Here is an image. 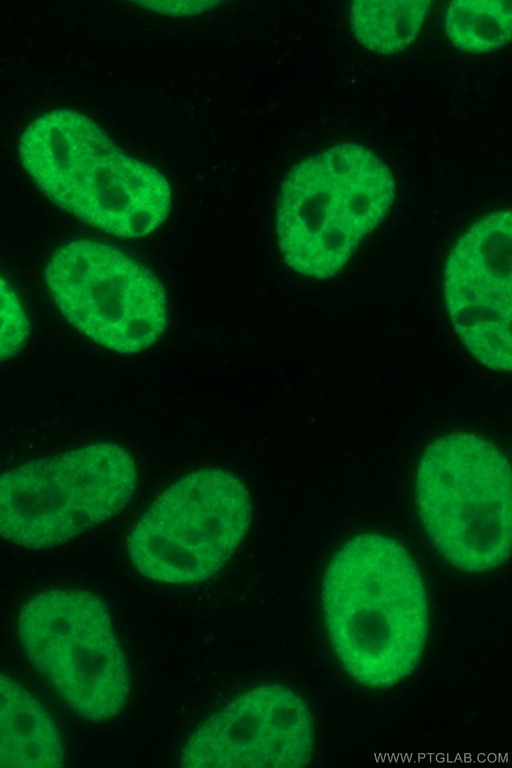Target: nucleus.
<instances>
[{"mask_svg": "<svg viewBox=\"0 0 512 768\" xmlns=\"http://www.w3.org/2000/svg\"><path fill=\"white\" fill-rule=\"evenodd\" d=\"M432 1L359 0L350 6V26L354 36L370 51L394 54L406 49L417 38Z\"/></svg>", "mask_w": 512, "mask_h": 768, "instance_id": "ddd939ff", "label": "nucleus"}, {"mask_svg": "<svg viewBox=\"0 0 512 768\" xmlns=\"http://www.w3.org/2000/svg\"><path fill=\"white\" fill-rule=\"evenodd\" d=\"M30 322L15 291L0 275V361L14 356L25 345Z\"/></svg>", "mask_w": 512, "mask_h": 768, "instance_id": "2eb2a0df", "label": "nucleus"}, {"mask_svg": "<svg viewBox=\"0 0 512 768\" xmlns=\"http://www.w3.org/2000/svg\"><path fill=\"white\" fill-rule=\"evenodd\" d=\"M64 749L46 709L0 673V767H58Z\"/></svg>", "mask_w": 512, "mask_h": 768, "instance_id": "f8f14e48", "label": "nucleus"}, {"mask_svg": "<svg viewBox=\"0 0 512 768\" xmlns=\"http://www.w3.org/2000/svg\"><path fill=\"white\" fill-rule=\"evenodd\" d=\"M171 206L164 175L114 143L87 167L66 211L106 233L138 238L160 227Z\"/></svg>", "mask_w": 512, "mask_h": 768, "instance_id": "9d476101", "label": "nucleus"}, {"mask_svg": "<svg viewBox=\"0 0 512 768\" xmlns=\"http://www.w3.org/2000/svg\"><path fill=\"white\" fill-rule=\"evenodd\" d=\"M114 143L87 115L56 109L43 113L25 128L18 155L38 189L66 211L87 167Z\"/></svg>", "mask_w": 512, "mask_h": 768, "instance_id": "9b49d317", "label": "nucleus"}, {"mask_svg": "<svg viewBox=\"0 0 512 768\" xmlns=\"http://www.w3.org/2000/svg\"><path fill=\"white\" fill-rule=\"evenodd\" d=\"M44 276L65 318L110 350L140 352L165 331L168 309L162 284L113 246L92 240L67 243L53 254Z\"/></svg>", "mask_w": 512, "mask_h": 768, "instance_id": "0eeeda50", "label": "nucleus"}, {"mask_svg": "<svg viewBox=\"0 0 512 768\" xmlns=\"http://www.w3.org/2000/svg\"><path fill=\"white\" fill-rule=\"evenodd\" d=\"M131 454L95 443L0 474V537L29 549L68 542L121 512L135 491Z\"/></svg>", "mask_w": 512, "mask_h": 768, "instance_id": "20e7f679", "label": "nucleus"}, {"mask_svg": "<svg viewBox=\"0 0 512 768\" xmlns=\"http://www.w3.org/2000/svg\"><path fill=\"white\" fill-rule=\"evenodd\" d=\"M444 27L449 41L459 50L478 54L499 49L510 41L511 1H452L444 16Z\"/></svg>", "mask_w": 512, "mask_h": 768, "instance_id": "4468645a", "label": "nucleus"}, {"mask_svg": "<svg viewBox=\"0 0 512 768\" xmlns=\"http://www.w3.org/2000/svg\"><path fill=\"white\" fill-rule=\"evenodd\" d=\"M512 216L509 209L474 222L451 248L443 276L452 325L483 365L511 369Z\"/></svg>", "mask_w": 512, "mask_h": 768, "instance_id": "6e6552de", "label": "nucleus"}, {"mask_svg": "<svg viewBox=\"0 0 512 768\" xmlns=\"http://www.w3.org/2000/svg\"><path fill=\"white\" fill-rule=\"evenodd\" d=\"M18 635L37 670L83 718L105 721L125 706L130 672L105 603L84 590H51L21 609Z\"/></svg>", "mask_w": 512, "mask_h": 768, "instance_id": "423d86ee", "label": "nucleus"}, {"mask_svg": "<svg viewBox=\"0 0 512 768\" xmlns=\"http://www.w3.org/2000/svg\"><path fill=\"white\" fill-rule=\"evenodd\" d=\"M416 501L430 539L455 567L482 572L508 558L510 468L486 438L456 432L433 441L418 465Z\"/></svg>", "mask_w": 512, "mask_h": 768, "instance_id": "7ed1b4c3", "label": "nucleus"}, {"mask_svg": "<svg viewBox=\"0 0 512 768\" xmlns=\"http://www.w3.org/2000/svg\"><path fill=\"white\" fill-rule=\"evenodd\" d=\"M395 198L393 175L368 148L341 143L307 157L286 175L276 209L285 263L314 279L339 273Z\"/></svg>", "mask_w": 512, "mask_h": 768, "instance_id": "f03ea898", "label": "nucleus"}, {"mask_svg": "<svg viewBox=\"0 0 512 768\" xmlns=\"http://www.w3.org/2000/svg\"><path fill=\"white\" fill-rule=\"evenodd\" d=\"M139 6H143L149 10L157 13L171 15V16H183L198 14L214 8L219 2L214 1H145L137 2Z\"/></svg>", "mask_w": 512, "mask_h": 768, "instance_id": "dca6fc26", "label": "nucleus"}, {"mask_svg": "<svg viewBox=\"0 0 512 768\" xmlns=\"http://www.w3.org/2000/svg\"><path fill=\"white\" fill-rule=\"evenodd\" d=\"M314 750V722L305 701L280 684L249 689L207 717L189 736L183 767L298 768Z\"/></svg>", "mask_w": 512, "mask_h": 768, "instance_id": "1a4fd4ad", "label": "nucleus"}, {"mask_svg": "<svg viewBox=\"0 0 512 768\" xmlns=\"http://www.w3.org/2000/svg\"><path fill=\"white\" fill-rule=\"evenodd\" d=\"M252 517L250 493L234 474L205 468L163 491L127 538V551L144 577L191 584L216 574L244 539Z\"/></svg>", "mask_w": 512, "mask_h": 768, "instance_id": "39448f33", "label": "nucleus"}, {"mask_svg": "<svg viewBox=\"0 0 512 768\" xmlns=\"http://www.w3.org/2000/svg\"><path fill=\"white\" fill-rule=\"evenodd\" d=\"M321 603L330 643L356 682L385 689L415 670L428 635V599L396 540L375 533L349 540L326 569Z\"/></svg>", "mask_w": 512, "mask_h": 768, "instance_id": "f257e3e1", "label": "nucleus"}]
</instances>
